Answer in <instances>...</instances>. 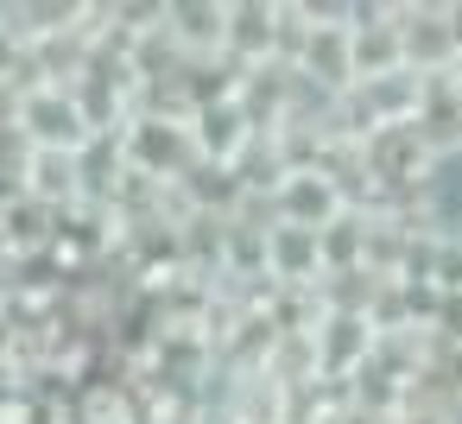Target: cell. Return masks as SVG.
<instances>
[{"label":"cell","mask_w":462,"mask_h":424,"mask_svg":"<svg viewBox=\"0 0 462 424\" xmlns=\"http://www.w3.org/2000/svg\"><path fill=\"white\" fill-rule=\"evenodd\" d=\"M14 127H20V140H26L32 152H83V146L96 140V127H89L83 102L70 96V83H39V89H26L20 108H14Z\"/></svg>","instance_id":"obj_1"},{"label":"cell","mask_w":462,"mask_h":424,"mask_svg":"<svg viewBox=\"0 0 462 424\" xmlns=\"http://www.w3.org/2000/svg\"><path fill=\"white\" fill-rule=\"evenodd\" d=\"M121 152H127V171L152 178V184H184L190 165H197V140H190V121H165V115H134L121 127Z\"/></svg>","instance_id":"obj_2"},{"label":"cell","mask_w":462,"mask_h":424,"mask_svg":"<svg viewBox=\"0 0 462 424\" xmlns=\"http://www.w3.org/2000/svg\"><path fill=\"white\" fill-rule=\"evenodd\" d=\"M266 209H273V222H285V228H329L342 209H355L348 203V190L336 184V171H323V165H291L285 178H279V190L266 197Z\"/></svg>","instance_id":"obj_3"},{"label":"cell","mask_w":462,"mask_h":424,"mask_svg":"<svg viewBox=\"0 0 462 424\" xmlns=\"http://www.w3.org/2000/svg\"><path fill=\"white\" fill-rule=\"evenodd\" d=\"M310 361H317L323 386H348L374 361V323L348 317V310H317V323H310Z\"/></svg>","instance_id":"obj_4"},{"label":"cell","mask_w":462,"mask_h":424,"mask_svg":"<svg viewBox=\"0 0 462 424\" xmlns=\"http://www.w3.org/2000/svg\"><path fill=\"white\" fill-rule=\"evenodd\" d=\"M222 64H235L241 77L279 64V0H228V14H222Z\"/></svg>","instance_id":"obj_5"},{"label":"cell","mask_w":462,"mask_h":424,"mask_svg":"<svg viewBox=\"0 0 462 424\" xmlns=\"http://www.w3.org/2000/svg\"><path fill=\"white\" fill-rule=\"evenodd\" d=\"M20 197H32V203L51 209V216L83 209L89 197H83V165H77V152H32V146H26V159H20Z\"/></svg>","instance_id":"obj_6"},{"label":"cell","mask_w":462,"mask_h":424,"mask_svg":"<svg viewBox=\"0 0 462 424\" xmlns=\"http://www.w3.org/2000/svg\"><path fill=\"white\" fill-rule=\"evenodd\" d=\"M222 14H228V0H165V32L178 39L184 64L222 58Z\"/></svg>","instance_id":"obj_7"},{"label":"cell","mask_w":462,"mask_h":424,"mask_svg":"<svg viewBox=\"0 0 462 424\" xmlns=\"http://www.w3.org/2000/svg\"><path fill=\"white\" fill-rule=\"evenodd\" d=\"M443 26H449V45H456V64H462V0H443Z\"/></svg>","instance_id":"obj_8"}]
</instances>
